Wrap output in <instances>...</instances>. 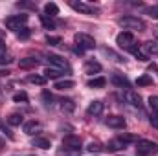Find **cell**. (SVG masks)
<instances>
[{"label":"cell","instance_id":"cell-1","mask_svg":"<svg viewBox=\"0 0 158 156\" xmlns=\"http://www.w3.org/2000/svg\"><path fill=\"white\" fill-rule=\"evenodd\" d=\"M118 24L121 28H125V30H138V31L145 30V22L140 17H132V15H127V17L118 18Z\"/></svg>","mask_w":158,"mask_h":156},{"label":"cell","instance_id":"cell-2","mask_svg":"<svg viewBox=\"0 0 158 156\" xmlns=\"http://www.w3.org/2000/svg\"><path fill=\"white\" fill-rule=\"evenodd\" d=\"M136 153L138 156H153L158 153V143L151 140H138L136 142Z\"/></svg>","mask_w":158,"mask_h":156},{"label":"cell","instance_id":"cell-3","mask_svg":"<svg viewBox=\"0 0 158 156\" xmlns=\"http://www.w3.org/2000/svg\"><path fill=\"white\" fill-rule=\"evenodd\" d=\"M74 42L79 46V51H81V50H94V48H96L94 37H90V35H86V33H76V35H74Z\"/></svg>","mask_w":158,"mask_h":156},{"label":"cell","instance_id":"cell-4","mask_svg":"<svg viewBox=\"0 0 158 156\" xmlns=\"http://www.w3.org/2000/svg\"><path fill=\"white\" fill-rule=\"evenodd\" d=\"M26 22H28V15H24V13H20V15H13V17L6 18V26H7L9 30H13V31L22 30Z\"/></svg>","mask_w":158,"mask_h":156},{"label":"cell","instance_id":"cell-5","mask_svg":"<svg viewBox=\"0 0 158 156\" xmlns=\"http://www.w3.org/2000/svg\"><path fill=\"white\" fill-rule=\"evenodd\" d=\"M70 7L72 9H76L77 13H83V15H96L99 9L96 7V6H92V4H86V2H81V0H72L70 2Z\"/></svg>","mask_w":158,"mask_h":156},{"label":"cell","instance_id":"cell-6","mask_svg":"<svg viewBox=\"0 0 158 156\" xmlns=\"http://www.w3.org/2000/svg\"><path fill=\"white\" fill-rule=\"evenodd\" d=\"M48 63L52 64V68H57V70H66V72H70V64H68V61L66 59H63L61 55H55V53H50L48 57Z\"/></svg>","mask_w":158,"mask_h":156},{"label":"cell","instance_id":"cell-7","mask_svg":"<svg viewBox=\"0 0 158 156\" xmlns=\"http://www.w3.org/2000/svg\"><path fill=\"white\" fill-rule=\"evenodd\" d=\"M134 35L131 33V31H121L118 33V37H116V44H118L119 48H125V50H129L131 46H134Z\"/></svg>","mask_w":158,"mask_h":156},{"label":"cell","instance_id":"cell-8","mask_svg":"<svg viewBox=\"0 0 158 156\" xmlns=\"http://www.w3.org/2000/svg\"><path fill=\"white\" fill-rule=\"evenodd\" d=\"M63 147H64V149H70V151L81 153V140H79L77 136H66V138L63 140Z\"/></svg>","mask_w":158,"mask_h":156},{"label":"cell","instance_id":"cell-9","mask_svg":"<svg viewBox=\"0 0 158 156\" xmlns=\"http://www.w3.org/2000/svg\"><path fill=\"white\" fill-rule=\"evenodd\" d=\"M105 123H107V127H110V129H123V127L127 125V121H125L123 116H109L105 119Z\"/></svg>","mask_w":158,"mask_h":156},{"label":"cell","instance_id":"cell-10","mask_svg":"<svg viewBox=\"0 0 158 156\" xmlns=\"http://www.w3.org/2000/svg\"><path fill=\"white\" fill-rule=\"evenodd\" d=\"M110 83H112V84H116L118 88H125V90H129V86H131L129 79L125 77L123 74H112V77H110Z\"/></svg>","mask_w":158,"mask_h":156},{"label":"cell","instance_id":"cell-11","mask_svg":"<svg viewBox=\"0 0 158 156\" xmlns=\"http://www.w3.org/2000/svg\"><path fill=\"white\" fill-rule=\"evenodd\" d=\"M125 99H127V103H131L132 107H142V97H140V94L138 92H134V90H125Z\"/></svg>","mask_w":158,"mask_h":156},{"label":"cell","instance_id":"cell-12","mask_svg":"<svg viewBox=\"0 0 158 156\" xmlns=\"http://www.w3.org/2000/svg\"><path fill=\"white\" fill-rule=\"evenodd\" d=\"M39 63L40 61L37 59V57H24V59L19 61V66H20L22 70H31V68H37Z\"/></svg>","mask_w":158,"mask_h":156},{"label":"cell","instance_id":"cell-13","mask_svg":"<svg viewBox=\"0 0 158 156\" xmlns=\"http://www.w3.org/2000/svg\"><path fill=\"white\" fill-rule=\"evenodd\" d=\"M101 112H103V101H99V99L92 101V103L86 107V114H88V116H99Z\"/></svg>","mask_w":158,"mask_h":156},{"label":"cell","instance_id":"cell-14","mask_svg":"<svg viewBox=\"0 0 158 156\" xmlns=\"http://www.w3.org/2000/svg\"><path fill=\"white\" fill-rule=\"evenodd\" d=\"M127 147V143L121 140V138H114V140H110L109 143H107V149L110 151V153H116V151H121V149H125Z\"/></svg>","mask_w":158,"mask_h":156},{"label":"cell","instance_id":"cell-15","mask_svg":"<svg viewBox=\"0 0 158 156\" xmlns=\"http://www.w3.org/2000/svg\"><path fill=\"white\" fill-rule=\"evenodd\" d=\"M99 72H101V64H99V63H96V61H88V63L85 64V74L94 76V74H99Z\"/></svg>","mask_w":158,"mask_h":156},{"label":"cell","instance_id":"cell-16","mask_svg":"<svg viewBox=\"0 0 158 156\" xmlns=\"http://www.w3.org/2000/svg\"><path fill=\"white\" fill-rule=\"evenodd\" d=\"M11 63V57L6 50V42L0 39V64H9Z\"/></svg>","mask_w":158,"mask_h":156},{"label":"cell","instance_id":"cell-17","mask_svg":"<svg viewBox=\"0 0 158 156\" xmlns=\"http://www.w3.org/2000/svg\"><path fill=\"white\" fill-rule=\"evenodd\" d=\"M42 76H44L46 79H59L61 76H64V72H63V70H57V68H52V66H50V68H46V70H44V74H42Z\"/></svg>","mask_w":158,"mask_h":156},{"label":"cell","instance_id":"cell-18","mask_svg":"<svg viewBox=\"0 0 158 156\" xmlns=\"http://www.w3.org/2000/svg\"><path fill=\"white\" fill-rule=\"evenodd\" d=\"M74 81L72 79H59V81H55V88L57 90H68V88H74Z\"/></svg>","mask_w":158,"mask_h":156},{"label":"cell","instance_id":"cell-19","mask_svg":"<svg viewBox=\"0 0 158 156\" xmlns=\"http://www.w3.org/2000/svg\"><path fill=\"white\" fill-rule=\"evenodd\" d=\"M44 13L48 15V17H55V15H59V7H57V4H53V2H48L46 6H44Z\"/></svg>","mask_w":158,"mask_h":156},{"label":"cell","instance_id":"cell-20","mask_svg":"<svg viewBox=\"0 0 158 156\" xmlns=\"http://www.w3.org/2000/svg\"><path fill=\"white\" fill-rule=\"evenodd\" d=\"M61 110L63 112H74L76 110V103L72 101V99H61Z\"/></svg>","mask_w":158,"mask_h":156},{"label":"cell","instance_id":"cell-21","mask_svg":"<svg viewBox=\"0 0 158 156\" xmlns=\"http://www.w3.org/2000/svg\"><path fill=\"white\" fill-rule=\"evenodd\" d=\"M37 129H39V121L37 119H30V121L24 123V132L26 134H33Z\"/></svg>","mask_w":158,"mask_h":156},{"label":"cell","instance_id":"cell-22","mask_svg":"<svg viewBox=\"0 0 158 156\" xmlns=\"http://www.w3.org/2000/svg\"><path fill=\"white\" fill-rule=\"evenodd\" d=\"M31 145H33V147H39V149H50V147H52V143H50L48 138H35V140L31 142Z\"/></svg>","mask_w":158,"mask_h":156},{"label":"cell","instance_id":"cell-23","mask_svg":"<svg viewBox=\"0 0 158 156\" xmlns=\"http://www.w3.org/2000/svg\"><path fill=\"white\" fill-rule=\"evenodd\" d=\"M86 84H88L90 88H103V86L107 84V79L105 77H94V79H90Z\"/></svg>","mask_w":158,"mask_h":156},{"label":"cell","instance_id":"cell-24","mask_svg":"<svg viewBox=\"0 0 158 156\" xmlns=\"http://www.w3.org/2000/svg\"><path fill=\"white\" fill-rule=\"evenodd\" d=\"M129 51H131V53H132L138 61H147V55H145L140 48H136V44H134V46H131V48H129Z\"/></svg>","mask_w":158,"mask_h":156},{"label":"cell","instance_id":"cell-25","mask_svg":"<svg viewBox=\"0 0 158 156\" xmlns=\"http://www.w3.org/2000/svg\"><path fill=\"white\" fill-rule=\"evenodd\" d=\"M22 121H24L22 114H17V112H15V114H11V116L7 117V123H9L11 127H19V125L22 123Z\"/></svg>","mask_w":158,"mask_h":156},{"label":"cell","instance_id":"cell-26","mask_svg":"<svg viewBox=\"0 0 158 156\" xmlns=\"http://www.w3.org/2000/svg\"><path fill=\"white\" fill-rule=\"evenodd\" d=\"M28 81H30V83H33V84L42 86V84L46 83V77H44V76H39V74H30V76H28Z\"/></svg>","mask_w":158,"mask_h":156},{"label":"cell","instance_id":"cell-27","mask_svg":"<svg viewBox=\"0 0 158 156\" xmlns=\"http://www.w3.org/2000/svg\"><path fill=\"white\" fill-rule=\"evenodd\" d=\"M40 22H42V26H44L46 30H53V28H55L53 18H52V17H48V15H40Z\"/></svg>","mask_w":158,"mask_h":156},{"label":"cell","instance_id":"cell-28","mask_svg":"<svg viewBox=\"0 0 158 156\" xmlns=\"http://www.w3.org/2000/svg\"><path fill=\"white\" fill-rule=\"evenodd\" d=\"M136 84H138V86H149V84H153V77L147 76V74H143L142 77H138Z\"/></svg>","mask_w":158,"mask_h":156},{"label":"cell","instance_id":"cell-29","mask_svg":"<svg viewBox=\"0 0 158 156\" xmlns=\"http://www.w3.org/2000/svg\"><path fill=\"white\" fill-rule=\"evenodd\" d=\"M142 48H143L147 53H158V44L156 42H145Z\"/></svg>","mask_w":158,"mask_h":156},{"label":"cell","instance_id":"cell-30","mask_svg":"<svg viewBox=\"0 0 158 156\" xmlns=\"http://www.w3.org/2000/svg\"><path fill=\"white\" fill-rule=\"evenodd\" d=\"M13 101H15V103H26V101H28V94H26V92H17V94L13 96Z\"/></svg>","mask_w":158,"mask_h":156},{"label":"cell","instance_id":"cell-31","mask_svg":"<svg viewBox=\"0 0 158 156\" xmlns=\"http://www.w3.org/2000/svg\"><path fill=\"white\" fill-rule=\"evenodd\" d=\"M149 107H151V110L158 114V96H151L149 97Z\"/></svg>","mask_w":158,"mask_h":156},{"label":"cell","instance_id":"cell-32","mask_svg":"<svg viewBox=\"0 0 158 156\" xmlns=\"http://www.w3.org/2000/svg\"><path fill=\"white\" fill-rule=\"evenodd\" d=\"M59 156H81V153H77V151H70V149H61L59 153H57Z\"/></svg>","mask_w":158,"mask_h":156},{"label":"cell","instance_id":"cell-33","mask_svg":"<svg viewBox=\"0 0 158 156\" xmlns=\"http://www.w3.org/2000/svg\"><path fill=\"white\" fill-rule=\"evenodd\" d=\"M46 42H48L50 46H57V44H61V37H55V35H48V37H46Z\"/></svg>","mask_w":158,"mask_h":156},{"label":"cell","instance_id":"cell-34","mask_svg":"<svg viewBox=\"0 0 158 156\" xmlns=\"http://www.w3.org/2000/svg\"><path fill=\"white\" fill-rule=\"evenodd\" d=\"M145 13L151 17V18H158V6H153V7H147Z\"/></svg>","mask_w":158,"mask_h":156},{"label":"cell","instance_id":"cell-35","mask_svg":"<svg viewBox=\"0 0 158 156\" xmlns=\"http://www.w3.org/2000/svg\"><path fill=\"white\" fill-rule=\"evenodd\" d=\"M30 33H31V31H30L28 28H22L20 31H17V35H19L20 39H28V37H30Z\"/></svg>","mask_w":158,"mask_h":156},{"label":"cell","instance_id":"cell-36","mask_svg":"<svg viewBox=\"0 0 158 156\" xmlns=\"http://www.w3.org/2000/svg\"><path fill=\"white\" fill-rule=\"evenodd\" d=\"M42 99L46 101V105H52V101H53V96H52L50 92H42Z\"/></svg>","mask_w":158,"mask_h":156},{"label":"cell","instance_id":"cell-37","mask_svg":"<svg viewBox=\"0 0 158 156\" xmlns=\"http://www.w3.org/2000/svg\"><path fill=\"white\" fill-rule=\"evenodd\" d=\"M149 123H151L155 129H158V114H153V116L149 117Z\"/></svg>","mask_w":158,"mask_h":156},{"label":"cell","instance_id":"cell-38","mask_svg":"<svg viewBox=\"0 0 158 156\" xmlns=\"http://www.w3.org/2000/svg\"><path fill=\"white\" fill-rule=\"evenodd\" d=\"M88 151H90V153H94V151H101V147H99V143H94V142H92V143L88 145Z\"/></svg>","mask_w":158,"mask_h":156},{"label":"cell","instance_id":"cell-39","mask_svg":"<svg viewBox=\"0 0 158 156\" xmlns=\"http://www.w3.org/2000/svg\"><path fill=\"white\" fill-rule=\"evenodd\" d=\"M0 130H2V132H4V134H7V136H9V138H11V132H9V130H7V127H6V125H4V123H2V119H0Z\"/></svg>","mask_w":158,"mask_h":156},{"label":"cell","instance_id":"cell-40","mask_svg":"<svg viewBox=\"0 0 158 156\" xmlns=\"http://www.w3.org/2000/svg\"><path fill=\"white\" fill-rule=\"evenodd\" d=\"M7 74H9L7 70H0V76H7Z\"/></svg>","mask_w":158,"mask_h":156},{"label":"cell","instance_id":"cell-41","mask_svg":"<svg viewBox=\"0 0 158 156\" xmlns=\"http://www.w3.org/2000/svg\"><path fill=\"white\" fill-rule=\"evenodd\" d=\"M0 99H2V88H0Z\"/></svg>","mask_w":158,"mask_h":156},{"label":"cell","instance_id":"cell-42","mask_svg":"<svg viewBox=\"0 0 158 156\" xmlns=\"http://www.w3.org/2000/svg\"><path fill=\"white\" fill-rule=\"evenodd\" d=\"M30 156H35V154H30Z\"/></svg>","mask_w":158,"mask_h":156}]
</instances>
